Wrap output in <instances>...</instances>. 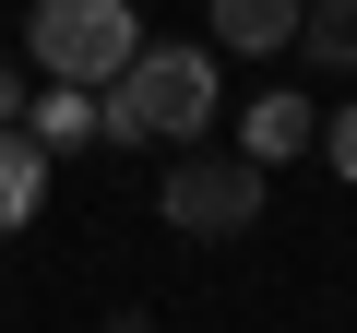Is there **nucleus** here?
Returning <instances> with one entry per match:
<instances>
[{
    "label": "nucleus",
    "mask_w": 357,
    "mask_h": 333,
    "mask_svg": "<svg viewBox=\"0 0 357 333\" xmlns=\"http://www.w3.org/2000/svg\"><path fill=\"white\" fill-rule=\"evenodd\" d=\"M36 203H48V143L0 131V226H36Z\"/></svg>",
    "instance_id": "5"
},
{
    "label": "nucleus",
    "mask_w": 357,
    "mask_h": 333,
    "mask_svg": "<svg viewBox=\"0 0 357 333\" xmlns=\"http://www.w3.org/2000/svg\"><path fill=\"white\" fill-rule=\"evenodd\" d=\"M24 48H36V72L48 84H119L131 60H143V13L131 0H36V24H24Z\"/></svg>",
    "instance_id": "2"
},
{
    "label": "nucleus",
    "mask_w": 357,
    "mask_h": 333,
    "mask_svg": "<svg viewBox=\"0 0 357 333\" xmlns=\"http://www.w3.org/2000/svg\"><path fill=\"white\" fill-rule=\"evenodd\" d=\"M107 333H155V321H107Z\"/></svg>",
    "instance_id": "12"
},
{
    "label": "nucleus",
    "mask_w": 357,
    "mask_h": 333,
    "mask_svg": "<svg viewBox=\"0 0 357 333\" xmlns=\"http://www.w3.org/2000/svg\"><path fill=\"white\" fill-rule=\"evenodd\" d=\"M298 13H321V24H357V0H298Z\"/></svg>",
    "instance_id": "11"
},
{
    "label": "nucleus",
    "mask_w": 357,
    "mask_h": 333,
    "mask_svg": "<svg viewBox=\"0 0 357 333\" xmlns=\"http://www.w3.org/2000/svg\"><path fill=\"white\" fill-rule=\"evenodd\" d=\"M298 143H310V95H250V143H238V155L274 166V155H298Z\"/></svg>",
    "instance_id": "6"
},
{
    "label": "nucleus",
    "mask_w": 357,
    "mask_h": 333,
    "mask_svg": "<svg viewBox=\"0 0 357 333\" xmlns=\"http://www.w3.org/2000/svg\"><path fill=\"white\" fill-rule=\"evenodd\" d=\"M298 36V0H215V48H238V60H274Z\"/></svg>",
    "instance_id": "4"
},
{
    "label": "nucleus",
    "mask_w": 357,
    "mask_h": 333,
    "mask_svg": "<svg viewBox=\"0 0 357 333\" xmlns=\"http://www.w3.org/2000/svg\"><path fill=\"white\" fill-rule=\"evenodd\" d=\"M0 131H24V84H13V60H0Z\"/></svg>",
    "instance_id": "10"
},
{
    "label": "nucleus",
    "mask_w": 357,
    "mask_h": 333,
    "mask_svg": "<svg viewBox=\"0 0 357 333\" xmlns=\"http://www.w3.org/2000/svg\"><path fill=\"white\" fill-rule=\"evenodd\" d=\"M107 143H191L215 131V48H143L119 72V95L96 107Z\"/></svg>",
    "instance_id": "1"
},
{
    "label": "nucleus",
    "mask_w": 357,
    "mask_h": 333,
    "mask_svg": "<svg viewBox=\"0 0 357 333\" xmlns=\"http://www.w3.org/2000/svg\"><path fill=\"white\" fill-rule=\"evenodd\" d=\"M298 36H310V60H321V72H357V24H321V13H298Z\"/></svg>",
    "instance_id": "7"
},
{
    "label": "nucleus",
    "mask_w": 357,
    "mask_h": 333,
    "mask_svg": "<svg viewBox=\"0 0 357 333\" xmlns=\"http://www.w3.org/2000/svg\"><path fill=\"white\" fill-rule=\"evenodd\" d=\"M321 155H333V179H345V191H357V95H345V107H333V119H321Z\"/></svg>",
    "instance_id": "9"
},
{
    "label": "nucleus",
    "mask_w": 357,
    "mask_h": 333,
    "mask_svg": "<svg viewBox=\"0 0 357 333\" xmlns=\"http://www.w3.org/2000/svg\"><path fill=\"white\" fill-rule=\"evenodd\" d=\"M155 203H167L178 238H238V226L262 215V166H250V155H178Z\"/></svg>",
    "instance_id": "3"
},
{
    "label": "nucleus",
    "mask_w": 357,
    "mask_h": 333,
    "mask_svg": "<svg viewBox=\"0 0 357 333\" xmlns=\"http://www.w3.org/2000/svg\"><path fill=\"white\" fill-rule=\"evenodd\" d=\"M84 131H96V107H84V95H72V84H60V95H48V107H36V143H84Z\"/></svg>",
    "instance_id": "8"
}]
</instances>
